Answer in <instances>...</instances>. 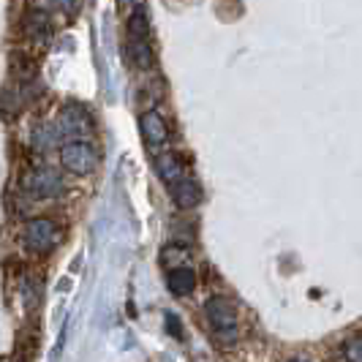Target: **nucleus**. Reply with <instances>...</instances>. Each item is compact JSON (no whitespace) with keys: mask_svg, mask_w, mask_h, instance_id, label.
<instances>
[{"mask_svg":"<svg viewBox=\"0 0 362 362\" xmlns=\"http://www.w3.org/2000/svg\"><path fill=\"white\" fill-rule=\"evenodd\" d=\"M120 3H123V6H128V8H134V11H136V8H139V3H142V0H120Z\"/></svg>","mask_w":362,"mask_h":362,"instance_id":"16","label":"nucleus"},{"mask_svg":"<svg viewBox=\"0 0 362 362\" xmlns=\"http://www.w3.org/2000/svg\"><path fill=\"white\" fill-rule=\"evenodd\" d=\"M289 362H308V360H303V357H291Z\"/></svg>","mask_w":362,"mask_h":362,"instance_id":"17","label":"nucleus"},{"mask_svg":"<svg viewBox=\"0 0 362 362\" xmlns=\"http://www.w3.org/2000/svg\"><path fill=\"white\" fill-rule=\"evenodd\" d=\"M57 142H60V131H57V126H41L33 131V147L41 150V153H47V150L54 147Z\"/></svg>","mask_w":362,"mask_h":362,"instance_id":"12","label":"nucleus"},{"mask_svg":"<svg viewBox=\"0 0 362 362\" xmlns=\"http://www.w3.org/2000/svg\"><path fill=\"white\" fill-rule=\"evenodd\" d=\"M344 360L346 362H362V338H351L344 346Z\"/></svg>","mask_w":362,"mask_h":362,"instance_id":"14","label":"nucleus"},{"mask_svg":"<svg viewBox=\"0 0 362 362\" xmlns=\"http://www.w3.org/2000/svg\"><path fill=\"white\" fill-rule=\"evenodd\" d=\"M22 243L36 251V254H47L57 245V226H54L49 218H33L25 223V232H22Z\"/></svg>","mask_w":362,"mask_h":362,"instance_id":"5","label":"nucleus"},{"mask_svg":"<svg viewBox=\"0 0 362 362\" xmlns=\"http://www.w3.org/2000/svg\"><path fill=\"white\" fill-rule=\"evenodd\" d=\"M139 128H142V136H145L147 147H153V150H158V147L169 142V128H166V123L161 120L158 112H145L139 117Z\"/></svg>","mask_w":362,"mask_h":362,"instance_id":"7","label":"nucleus"},{"mask_svg":"<svg viewBox=\"0 0 362 362\" xmlns=\"http://www.w3.org/2000/svg\"><path fill=\"white\" fill-rule=\"evenodd\" d=\"M22 188L36 199H54L63 194V177L49 166H38L22 177Z\"/></svg>","mask_w":362,"mask_h":362,"instance_id":"3","label":"nucleus"},{"mask_svg":"<svg viewBox=\"0 0 362 362\" xmlns=\"http://www.w3.org/2000/svg\"><path fill=\"white\" fill-rule=\"evenodd\" d=\"M57 131L69 142H88V136L93 134V120L88 109L79 107V104H66L60 109V117H57Z\"/></svg>","mask_w":362,"mask_h":362,"instance_id":"2","label":"nucleus"},{"mask_svg":"<svg viewBox=\"0 0 362 362\" xmlns=\"http://www.w3.org/2000/svg\"><path fill=\"white\" fill-rule=\"evenodd\" d=\"M172 199H175V204H177L180 210H194V207L202 202L199 182L185 175L180 182H175V185H172Z\"/></svg>","mask_w":362,"mask_h":362,"instance_id":"8","label":"nucleus"},{"mask_svg":"<svg viewBox=\"0 0 362 362\" xmlns=\"http://www.w3.org/2000/svg\"><path fill=\"white\" fill-rule=\"evenodd\" d=\"M169 291L177 294V297H185L197 289V270L194 267H177V270L169 272Z\"/></svg>","mask_w":362,"mask_h":362,"instance_id":"10","label":"nucleus"},{"mask_svg":"<svg viewBox=\"0 0 362 362\" xmlns=\"http://www.w3.org/2000/svg\"><path fill=\"white\" fill-rule=\"evenodd\" d=\"M156 172H158V177H161L163 182H169V185H175V182H180L182 177H185L180 156H175V153L158 156V158H156Z\"/></svg>","mask_w":362,"mask_h":362,"instance_id":"9","label":"nucleus"},{"mask_svg":"<svg viewBox=\"0 0 362 362\" xmlns=\"http://www.w3.org/2000/svg\"><path fill=\"white\" fill-rule=\"evenodd\" d=\"M204 313L210 319V327L218 335V341L223 344H232L237 341V308L226 300V297H210L207 305H204Z\"/></svg>","mask_w":362,"mask_h":362,"instance_id":"1","label":"nucleus"},{"mask_svg":"<svg viewBox=\"0 0 362 362\" xmlns=\"http://www.w3.org/2000/svg\"><path fill=\"white\" fill-rule=\"evenodd\" d=\"M128 33L131 38H150V22L142 8H136L131 17H128Z\"/></svg>","mask_w":362,"mask_h":362,"instance_id":"13","label":"nucleus"},{"mask_svg":"<svg viewBox=\"0 0 362 362\" xmlns=\"http://www.w3.org/2000/svg\"><path fill=\"white\" fill-rule=\"evenodd\" d=\"M60 163L71 175H90L98 166V153L88 142H66L60 147Z\"/></svg>","mask_w":362,"mask_h":362,"instance_id":"4","label":"nucleus"},{"mask_svg":"<svg viewBox=\"0 0 362 362\" xmlns=\"http://www.w3.org/2000/svg\"><path fill=\"white\" fill-rule=\"evenodd\" d=\"M22 30H25V36L30 38L33 44H47L49 36H52V22L47 17V11H41V8H33V11H28L25 19H22Z\"/></svg>","mask_w":362,"mask_h":362,"instance_id":"6","label":"nucleus"},{"mask_svg":"<svg viewBox=\"0 0 362 362\" xmlns=\"http://www.w3.org/2000/svg\"><path fill=\"white\" fill-rule=\"evenodd\" d=\"M52 6H57V8H66V11H74L76 8V0H49Z\"/></svg>","mask_w":362,"mask_h":362,"instance_id":"15","label":"nucleus"},{"mask_svg":"<svg viewBox=\"0 0 362 362\" xmlns=\"http://www.w3.org/2000/svg\"><path fill=\"white\" fill-rule=\"evenodd\" d=\"M128 49H131V60H134L139 69H150V66H153V47H150V38H131Z\"/></svg>","mask_w":362,"mask_h":362,"instance_id":"11","label":"nucleus"}]
</instances>
